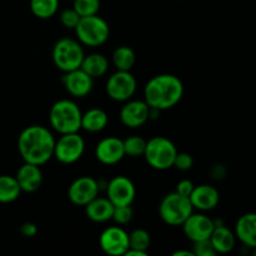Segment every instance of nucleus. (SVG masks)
Masks as SVG:
<instances>
[{"mask_svg":"<svg viewBox=\"0 0 256 256\" xmlns=\"http://www.w3.org/2000/svg\"><path fill=\"white\" fill-rule=\"evenodd\" d=\"M80 69L84 70L92 79H96V78H102V75L106 74L108 69H109V62L102 54L94 52V54L85 55Z\"/></svg>","mask_w":256,"mask_h":256,"instance_id":"nucleus-23","label":"nucleus"},{"mask_svg":"<svg viewBox=\"0 0 256 256\" xmlns=\"http://www.w3.org/2000/svg\"><path fill=\"white\" fill-rule=\"evenodd\" d=\"M109 116L106 112L99 108H92L84 112L82 116V129L89 132H99L106 128Z\"/></svg>","mask_w":256,"mask_h":256,"instance_id":"nucleus-22","label":"nucleus"},{"mask_svg":"<svg viewBox=\"0 0 256 256\" xmlns=\"http://www.w3.org/2000/svg\"><path fill=\"white\" fill-rule=\"evenodd\" d=\"M252 255L256 256V248H254V249H252Z\"/></svg>","mask_w":256,"mask_h":256,"instance_id":"nucleus-38","label":"nucleus"},{"mask_svg":"<svg viewBox=\"0 0 256 256\" xmlns=\"http://www.w3.org/2000/svg\"><path fill=\"white\" fill-rule=\"evenodd\" d=\"M72 9L80 16H90L96 15L100 10V0H74Z\"/></svg>","mask_w":256,"mask_h":256,"instance_id":"nucleus-29","label":"nucleus"},{"mask_svg":"<svg viewBox=\"0 0 256 256\" xmlns=\"http://www.w3.org/2000/svg\"><path fill=\"white\" fill-rule=\"evenodd\" d=\"M99 245L108 255H125L129 249V234L120 226L106 228L100 234Z\"/></svg>","mask_w":256,"mask_h":256,"instance_id":"nucleus-12","label":"nucleus"},{"mask_svg":"<svg viewBox=\"0 0 256 256\" xmlns=\"http://www.w3.org/2000/svg\"><path fill=\"white\" fill-rule=\"evenodd\" d=\"M122 144H124L125 155H128V156H144L145 148H146V140L144 138L132 135V136H129L128 139L122 140Z\"/></svg>","mask_w":256,"mask_h":256,"instance_id":"nucleus-28","label":"nucleus"},{"mask_svg":"<svg viewBox=\"0 0 256 256\" xmlns=\"http://www.w3.org/2000/svg\"><path fill=\"white\" fill-rule=\"evenodd\" d=\"M235 235L246 248H256V212H246L238 219Z\"/></svg>","mask_w":256,"mask_h":256,"instance_id":"nucleus-19","label":"nucleus"},{"mask_svg":"<svg viewBox=\"0 0 256 256\" xmlns=\"http://www.w3.org/2000/svg\"><path fill=\"white\" fill-rule=\"evenodd\" d=\"M148 252H139V250H132V249H128V252H125V256H146Z\"/></svg>","mask_w":256,"mask_h":256,"instance_id":"nucleus-36","label":"nucleus"},{"mask_svg":"<svg viewBox=\"0 0 256 256\" xmlns=\"http://www.w3.org/2000/svg\"><path fill=\"white\" fill-rule=\"evenodd\" d=\"M108 199L112 202L114 206L122 205H132L136 196L135 185L129 178L124 175H118L112 178L106 186Z\"/></svg>","mask_w":256,"mask_h":256,"instance_id":"nucleus-11","label":"nucleus"},{"mask_svg":"<svg viewBox=\"0 0 256 256\" xmlns=\"http://www.w3.org/2000/svg\"><path fill=\"white\" fill-rule=\"evenodd\" d=\"M59 9V0H30V10L38 19H50Z\"/></svg>","mask_w":256,"mask_h":256,"instance_id":"nucleus-26","label":"nucleus"},{"mask_svg":"<svg viewBox=\"0 0 256 256\" xmlns=\"http://www.w3.org/2000/svg\"><path fill=\"white\" fill-rule=\"evenodd\" d=\"M135 62H136V55H135L134 50L126 45L116 48L112 52V62H114L116 70L130 72L134 68Z\"/></svg>","mask_w":256,"mask_h":256,"instance_id":"nucleus-25","label":"nucleus"},{"mask_svg":"<svg viewBox=\"0 0 256 256\" xmlns=\"http://www.w3.org/2000/svg\"><path fill=\"white\" fill-rule=\"evenodd\" d=\"M150 110L145 100H128L120 110V120L126 128L136 129L150 119Z\"/></svg>","mask_w":256,"mask_h":256,"instance_id":"nucleus-14","label":"nucleus"},{"mask_svg":"<svg viewBox=\"0 0 256 256\" xmlns=\"http://www.w3.org/2000/svg\"><path fill=\"white\" fill-rule=\"evenodd\" d=\"M105 89L110 99L120 102H128L136 92V79L130 72L116 70L108 79Z\"/></svg>","mask_w":256,"mask_h":256,"instance_id":"nucleus-9","label":"nucleus"},{"mask_svg":"<svg viewBox=\"0 0 256 256\" xmlns=\"http://www.w3.org/2000/svg\"><path fill=\"white\" fill-rule=\"evenodd\" d=\"M189 199L194 209L209 212L218 206L220 202V194L216 188L208 184H202L194 188Z\"/></svg>","mask_w":256,"mask_h":256,"instance_id":"nucleus-17","label":"nucleus"},{"mask_svg":"<svg viewBox=\"0 0 256 256\" xmlns=\"http://www.w3.org/2000/svg\"><path fill=\"white\" fill-rule=\"evenodd\" d=\"M84 56L85 54L82 44L72 38H62L55 42L52 48V62L62 72L79 69Z\"/></svg>","mask_w":256,"mask_h":256,"instance_id":"nucleus-5","label":"nucleus"},{"mask_svg":"<svg viewBox=\"0 0 256 256\" xmlns=\"http://www.w3.org/2000/svg\"><path fill=\"white\" fill-rule=\"evenodd\" d=\"M20 189L24 192H34L42 184V172L39 165L24 162L15 175Z\"/></svg>","mask_w":256,"mask_h":256,"instance_id":"nucleus-18","label":"nucleus"},{"mask_svg":"<svg viewBox=\"0 0 256 256\" xmlns=\"http://www.w3.org/2000/svg\"><path fill=\"white\" fill-rule=\"evenodd\" d=\"M100 185L94 178L80 176L70 184L68 198L76 206H85L99 195Z\"/></svg>","mask_w":256,"mask_h":256,"instance_id":"nucleus-10","label":"nucleus"},{"mask_svg":"<svg viewBox=\"0 0 256 256\" xmlns=\"http://www.w3.org/2000/svg\"><path fill=\"white\" fill-rule=\"evenodd\" d=\"M62 82L65 90L75 98L88 96L94 86V79L80 68L64 72Z\"/></svg>","mask_w":256,"mask_h":256,"instance_id":"nucleus-15","label":"nucleus"},{"mask_svg":"<svg viewBox=\"0 0 256 256\" xmlns=\"http://www.w3.org/2000/svg\"><path fill=\"white\" fill-rule=\"evenodd\" d=\"M194 212V206L188 196L176 192L165 195L159 206V214L162 222L172 226H180Z\"/></svg>","mask_w":256,"mask_h":256,"instance_id":"nucleus-7","label":"nucleus"},{"mask_svg":"<svg viewBox=\"0 0 256 256\" xmlns=\"http://www.w3.org/2000/svg\"><path fill=\"white\" fill-rule=\"evenodd\" d=\"M125 156L122 140L115 136H108L100 140L95 148V158L104 165H115Z\"/></svg>","mask_w":256,"mask_h":256,"instance_id":"nucleus-16","label":"nucleus"},{"mask_svg":"<svg viewBox=\"0 0 256 256\" xmlns=\"http://www.w3.org/2000/svg\"><path fill=\"white\" fill-rule=\"evenodd\" d=\"M85 150V142L79 132L62 134L55 140L54 158L62 164H74L82 156Z\"/></svg>","mask_w":256,"mask_h":256,"instance_id":"nucleus-8","label":"nucleus"},{"mask_svg":"<svg viewBox=\"0 0 256 256\" xmlns=\"http://www.w3.org/2000/svg\"><path fill=\"white\" fill-rule=\"evenodd\" d=\"M55 138L42 125H30L18 138V150L24 160L35 165H44L54 156Z\"/></svg>","mask_w":256,"mask_h":256,"instance_id":"nucleus-1","label":"nucleus"},{"mask_svg":"<svg viewBox=\"0 0 256 256\" xmlns=\"http://www.w3.org/2000/svg\"><path fill=\"white\" fill-rule=\"evenodd\" d=\"M184 95L182 82L172 74L152 78L144 88V100L152 109L168 110L174 108Z\"/></svg>","mask_w":256,"mask_h":256,"instance_id":"nucleus-2","label":"nucleus"},{"mask_svg":"<svg viewBox=\"0 0 256 256\" xmlns=\"http://www.w3.org/2000/svg\"><path fill=\"white\" fill-rule=\"evenodd\" d=\"M195 185L192 184V180H188V179H184V180H180L179 182H178L176 185V190L175 192H178V194L182 195V196H188L189 198L190 195H192V190H194Z\"/></svg>","mask_w":256,"mask_h":256,"instance_id":"nucleus-34","label":"nucleus"},{"mask_svg":"<svg viewBox=\"0 0 256 256\" xmlns=\"http://www.w3.org/2000/svg\"><path fill=\"white\" fill-rule=\"evenodd\" d=\"M22 194L19 184L15 176L10 175H0V202L8 204L18 199Z\"/></svg>","mask_w":256,"mask_h":256,"instance_id":"nucleus-24","label":"nucleus"},{"mask_svg":"<svg viewBox=\"0 0 256 256\" xmlns=\"http://www.w3.org/2000/svg\"><path fill=\"white\" fill-rule=\"evenodd\" d=\"M82 112L76 102L69 99L54 102L49 112L50 125L60 135L79 132L82 129Z\"/></svg>","mask_w":256,"mask_h":256,"instance_id":"nucleus-3","label":"nucleus"},{"mask_svg":"<svg viewBox=\"0 0 256 256\" xmlns=\"http://www.w3.org/2000/svg\"><path fill=\"white\" fill-rule=\"evenodd\" d=\"M20 232H22L25 238H32L38 234V226L34 222H24V224L20 226Z\"/></svg>","mask_w":256,"mask_h":256,"instance_id":"nucleus-35","label":"nucleus"},{"mask_svg":"<svg viewBox=\"0 0 256 256\" xmlns=\"http://www.w3.org/2000/svg\"><path fill=\"white\" fill-rule=\"evenodd\" d=\"M192 165H194V159H192V155L188 154V152H178L172 166L176 168L178 170H182V172H188V170L192 169Z\"/></svg>","mask_w":256,"mask_h":256,"instance_id":"nucleus-32","label":"nucleus"},{"mask_svg":"<svg viewBox=\"0 0 256 256\" xmlns=\"http://www.w3.org/2000/svg\"><path fill=\"white\" fill-rule=\"evenodd\" d=\"M182 232L185 236L192 242H202V240H208L212 236V232L215 229V222L210 219L205 214H194L192 212L189 218L184 222Z\"/></svg>","mask_w":256,"mask_h":256,"instance_id":"nucleus-13","label":"nucleus"},{"mask_svg":"<svg viewBox=\"0 0 256 256\" xmlns=\"http://www.w3.org/2000/svg\"><path fill=\"white\" fill-rule=\"evenodd\" d=\"M74 30L78 36V42L90 48H96L105 44L110 36L109 24L98 14L80 18Z\"/></svg>","mask_w":256,"mask_h":256,"instance_id":"nucleus-4","label":"nucleus"},{"mask_svg":"<svg viewBox=\"0 0 256 256\" xmlns=\"http://www.w3.org/2000/svg\"><path fill=\"white\" fill-rule=\"evenodd\" d=\"M134 218V210L132 205H122V206H115L112 212V219L118 225H126Z\"/></svg>","mask_w":256,"mask_h":256,"instance_id":"nucleus-30","label":"nucleus"},{"mask_svg":"<svg viewBox=\"0 0 256 256\" xmlns=\"http://www.w3.org/2000/svg\"><path fill=\"white\" fill-rule=\"evenodd\" d=\"M80 15L75 12L74 9H65L64 12L60 14V22L64 25L68 29H75L80 20Z\"/></svg>","mask_w":256,"mask_h":256,"instance_id":"nucleus-31","label":"nucleus"},{"mask_svg":"<svg viewBox=\"0 0 256 256\" xmlns=\"http://www.w3.org/2000/svg\"><path fill=\"white\" fill-rule=\"evenodd\" d=\"M209 240L216 254H228L235 248L236 235L224 225L215 224V229Z\"/></svg>","mask_w":256,"mask_h":256,"instance_id":"nucleus-21","label":"nucleus"},{"mask_svg":"<svg viewBox=\"0 0 256 256\" xmlns=\"http://www.w3.org/2000/svg\"><path fill=\"white\" fill-rule=\"evenodd\" d=\"M192 252L196 256H214L216 255V252L212 248L210 240H202V242H194V249Z\"/></svg>","mask_w":256,"mask_h":256,"instance_id":"nucleus-33","label":"nucleus"},{"mask_svg":"<svg viewBox=\"0 0 256 256\" xmlns=\"http://www.w3.org/2000/svg\"><path fill=\"white\" fill-rule=\"evenodd\" d=\"M150 234L144 229H135L129 234V249L148 252L150 246Z\"/></svg>","mask_w":256,"mask_h":256,"instance_id":"nucleus-27","label":"nucleus"},{"mask_svg":"<svg viewBox=\"0 0 256 256\" xmlns=\"http://www.w3.org/2000/svg\"><path fill=\"white\" fill-rule=\"evenodd\" d=\"M114 208L108 198H99L98 195L89 204L85 205V214L88 219L94 222H106L112 219Z\"/></svg>","mask_w":256,"mask_h":256,"instance_id":"nucleus-20","label":"nucleus"},{"mask_svg":"<svg viewBox=\"0 0 256 256\" xmlns=\"http://www.w3.org/2000/svg\"><path fill=\"white\" fill-rule=\"evenodd\" d=\"M178 149L174 142L165 136H154L146 142L144 156L155 170H168L174 165Z\"/></svg>","mask_w":256,"mask_h":256,"instance_id":"nucleus-6","label":"nucleus"},{"mask_svg":"<svg viewBox=\"0 0 256 256\" xmlns=\"http://www.w3.org/2000/svg\"><path fill=\"white\" fill-rule=\"evenodd\" d=\"M174 256H194V252H188V250H178V252H175Z\"/></svg>","mask_w":256,"mask_h":256,"instance_id":"nucleus-37","label":"nucleus"}]
</instances>
